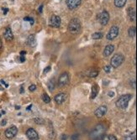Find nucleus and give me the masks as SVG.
Listing matches in <instances>:
<instances>
[{"instance_id": "obj_1", "label": "nucleus", "mask_w": 137, "mask_h": 140, "mask_svg": "<svg viewBox=\"0 0 137 140\" xmlns=\"http://www.w3.org/2000/svg\"><path fill=\"white\" fill-rule=\"evenodd\" d=\"M105 133V127L103 124H98L95 127V128L91 132L90 138L93 140H98L103 139Z\"/></svg>"}, {"instance_id": "obj_2", "label": "nucleus", "mask_w": 137, "mask_h": 140, "mask_svg": "<svg viewBox=\"0 0 137 140\" xmlns=\"http://www.w3.org/2000/svg\"><path fill=\"white\" fill-rule=\"evenodd\" d=\"M68 30H69L70 33L73 34V35L79 33L80 30H81V22L78 19L75 18L71 19L69 24H68Z\"/></svg>"}, {"instance_id": "obj_3", "label": "nucleus", "mask_w": 137, "mask_h": 140, "mask_svg": "<svg viewBox=\"0 0 137 140\" xmlns=\"http://www.w3.org/2000/svg\"><path fill=\"white\" fill-rule=\"evenodd\" d=\"M131 96H132L130 95V94L121 96L116 102V107L120 109H125L128 107V104L131 99Z\"/></svg>"}, {"instance_id": "obj_4", "label": "nucleus", "mask_w": 137, "mask_h": 140, "mask_svg": "<svg viewBox=\"0 0 137 140\" xmlns=\"http://www.w3.org/2000/svg\"><path fill=\"white\" fill-rule=\"evenodd\" d=\"M124 60H125V57H124L123 55L115 54V56L112 57L111 60H110L111 66H113L114 68H118L119 66H120V65H122Z\"/></svg>"}, {"instance_id": "obj_5", "label": "nucleus", "mask_w": 137, "mask_h": 140, "mask_svg": "<svg viewBox=\"0 0 137 140\" xmlns=\"http://www.w3.org/2000/svg\"><path fill=\"white\" fill-rule=\"evenodd\" d=\"M69 82V75L67 72H64L59 76L58 79V86L62 87V86H65L66 85L68 84Z\"/></svg>"}, {"instance_id": "obj_6", "label": "nucleus", "mask_w": 137, "mask_h": 140, "mask_svg": "<svg viewBox=\"0 0 137 140\" xmlns=\"http://www.w3.org/2000/svg\"><path fill=\"white\" fill-rule=\"evenodd\" d=\"M119 27H117V26H113V27H111L109 31H108L106 38H107L108 40H113V39H115V38L119 35Z\"/></svg>"}, {"instance_id": "obj_7", "label": "nucleus", "mask_w": 137, "mask_h": 140, "mask_svg": "<svg viewBox=\"0 0 137 140\" xmlns=\"http://www.w3.org/2000/svg\"><path fill=\"white\" fill-rule=\"evenodd\" d=\"M17 133H18V128L15 126H11L6 129L5 136H6V138H8V139H13V138L16 136Z\"/></svg>"}, {"instance_id": "obj_8", "label": "nucleus", "mask_w": 137, "mask_h": 140, "mask_svg": "<svg viewBox=\"0 0 137 140\" xmlns=\"http://www.w3.org/2000/svg\"><path fill=\"white\" fill-rule=\"evenodd\" d=\"M98 19H99V22L102 25H106L108 23V20H109V14H108L107 11H103L98 16Z\"/></svg>"}, {"instance_id": "obj_9", "label": "nucleus", "mask_w": 137, "mask_h": 140, "mask_svg": "<svg viewBox=\"0 0 137 140\" xmlns=\"http://www.w3.org/2000/svg\"><path fill=\"white\" fill-rule=\"evenodd\" d=\"M107 107L106 106H100L99 107H98V108L96 109V111H95V116L97 117V118H103V117L104 116V115L106 114V112H107Z\"/></svg>"}, {"instance_id": "obj_10", "label": "nucleus", "mask_w": 137, "mask_h": 140, "mask_svg": "<svg viewBox=\"0 0 137 140\" xmlns=\"http://www.w3.org/2000/svg\"><path fill=\"white\" fill-rule=\"evenodd\" d=\"M26 136L30 140H38L39 139V135H38L37 132L33 128H29L26 131Z\"/></svg>"}, {"instance_id": "obj_11", "label": "nucleus", "mask_w": 137, "mask_h": 140, "mask_svg": "<svg viewBox=\"0 0 137 140\" xmlns=\"http://www.w3.org/2000/svg\"><path fill=\"white\" fill-rule=\"evenodd\" d=\"M62 24V19L57 15H53L51 18V25L54 28H59Z\"/></svg>"}, {"instance_id": "obj_12", "label": "nucleus", "mask_w": 137, "mask_h": 140, "mask_svg": "<svg viewBox=\"0 0 137 140\" xmlns=\"http://www.w3.org/2000/svg\"><path fill=\"white\" fill-rule=\"evenodd\" d=\"M66 3L70 9H75L81 4V0H66Z\"/></svg>"}, {"instance_id": "obj_13", "label": "nucleus", "mask_w": 137, "mask_h": 140, "mask_svg": "<svg viewBox=\"0 0 137 140\" xmlns=\"http://www.w3.org/2000/svg\"><path fill=\"white\" fill-rule=\"evenodd\" d=\"M54 100L57 104H62L66 100V95L65 93H59L55 96Z\"/></svg>"}, {"instance_id": "obj_14", "label": "nucleus", "mask_w": 137, "mask_h": 140, "mask_svg": "<svg viewBox=\"0 0 137 140\" xmlns=\"http://www.w3.org/2000/svg\"><path fill=\"white\" fill-rule=\"evenodd\" d=\"M3 36H4L5 39H6L7 41H11L13 39H14V35H13L12 33V30L9 27L6 28V29H5L4 31V34H3Z\"/></svg>"}, {"instance_id": "obj_15", "label": "nucleus", "mask_w": 137, "mask_h": 140, "mask_svg": "<svg viewBox=\"0 0 137 140\" xmlns=\"http://www.w3.org/2000/svg\"><path fill=\"white\" fill-rule=\"evenodd\" d=\"M115 50V46L113 45H108L107 46L104 48V56L105 57H108L110 55L113 53V51Z\"/></svg>"}, {"instance_id": "obj_16", "label": "nucleus", "mask_w": 137, "mask_h": 140, "mask_svg": "<svg viewBox=\"0 0 137 140\" xmlns=\"http://www.w3.org/2000/svg\"><path fill=\"white\" fill-rule=\"evenodd\" d=\"M127 12H128V16H129V18H130V21H132V22L135 21V20H136V10H135V9H133V8H129Z\"/></svg>"}, {"instance_id": "obj_17", "label": "nucleus", "mask_w": 137, "mask_h": 140, "mask_svg": "<svg viewBox=\"0 0 137 140\" xmlns=\"http://www.w3.org/2000/svg\"><path fill=\"white\" fill-rule=\"evenodd\" d=\"M27 45L29 46H35L36 45V39L34 35H31L27 39Z\"/></svg>"}, {"instance_id": "obj_18", "label": "nucleus", "mask_w": 137, "mask_h": 140, "mask_svg": "<svg viewBox=\"0 0 137 140\" xmlns=\"http://www.w3.org/2000/svg\"><path fill=\"white\" fill-rule=\"evenodd\" d=\"M55 86H56L55 79H51V80L48 81V83H47V87H48L49 91H50V92H52V91H54Z\"/></svg>"}, {"instance_id": "obj_19", "label": "nucleus", "mask_w": 137, "mask_h": 140, "mask_svg": "<svg viewBox=\"0 0 137 140\" xmlns=\"http://www.w3.org/2000/svg\"><path fill=\"white\" fill-rule=\"evenodd\" d=\"M127 0H115V5L118 8H122L125 5Z\"/></svg>"}, {"instance_id": "obj_20", "label": "nucleus", "mask_w": 137, "mask_h": 140, "mask_svg": "<svg viewBox=\"0 0 137 140\" xmlns=\"http://www.w3.org/2000/svg\"><path fill=\"white\" fill-rule=\"evenodd\" d=\"M128 33H129V36L133 38L136 36V26H132L130 27L128 30Z\"/></svg>"}, {"instance_id": "obj_21", "label": "nucleus", "mask_w": 137, "mask_h": 140, "mask_svg": "<svg viewBox=\"0 0 137 140\" xmlns=\"http://www.w3.org/2000/svg\"><path fill=\"white\" fill-rule=\"evenodd\" d=\"M98 88L97 86H93L92 87V94H91V98L92 99H94L96 97V96L98 95Z\"/></svg>"}, {"instance_id": "obj_22", "label": "nucleus", "mask_w": 137, "mask_h": 140, "mask_svg": "<svg viewBox=\"0 0 137 140\" xmlns=\"http://www.w3.org/2000/svg\"><path fill=\"white\" fill-rule=\"evenodd\" d=\"M124 140H136V133H130L124 137Z\"/></svg>"}, {"instance_id": "obj_23", "label": "nucleus", "mask_w": 137, "mask_h": 140, "mask_svg": "<svg viewBox=\"0 0 137 140\" xmlns=\"http://www.w3.org/2000/svg\"><path fill=\"white\" fill-rule=\"evenodd\" d=\"M104 35L102 33H99V32H97V33H94L92 35V38L94 39H102Z\"/></svg>"}, {"instance_id": "obj_24", "label": "nucleus", "mask_w": 137, "mask_h": 140, "mask_svg": "<svg viewBox=\"0 0 137 140\" xmlns=\"http://www.w3.org/2000/svg\"><path fill=\"white\" fill-rule=\"evenodd\" d=\"M42 100H43L44 103H49L51 102L50 96L47 95L46 93H44L43 95H42Z\"/></svg>"}, {"instance_id": "obj_25", "label": "nucleus", "mask_w": 137, "mask_h": 140, "mask_svg": "<svg viewBox=\"0 0 137 140\" xmlns=\"http://www.w3.org/2000/svg\"><path fill=\"white\" fill-rule=\"evenodd\" d=\"M98 75V71H96V70H94V71H91V72L89 73V76L90 77H96L97 75Z\"/></svg>"}, {"instance_id": "obj_26", "label": "nucleus", "mask_w": 137, "mask_h": 140, "mask_svg": "<svg viewBox=\"0 0 137 140\" xmlns=\"http://www.w3.org/2000/svg\"><path fill=\"white\" fill-rule=\"evenodd\" d=\"M104 140H117V139L114 135H107L104 137Z\"/></svg>"}, {"instance_id": "obj_27", "label": "nucleus", "mask_w": 137, "mask_h": 140, "mask_svg": "<svg viewBox=\"0 0 137 140\" xmlns=\"http://www.w3.org/2000/svg\"><path fill=\"white\" fill-rule=\"evenodd\" d=\"M24 21H30V24L31 25H33L34 24V19L32 18H30V17H25V18H24Z\"/></svg>"}, {"instance_id": "obj_28", "label": "nucleus", "mask_w": 137, "mask_h": 140, "mask_svg": "<svg viewBox=\"0 0 137 140\" xmlns=\"http://www.w3.org/2000/svg\"><path fill=\"white\" fill-rule=\"evenodd\" d=\"M104 70L106 73H109L110 71H111V66H109V65H106V66L104 67Z\"/></svg>"}, {"instance_id": "obj_29", "label": "nucleus", "mask_w": 137, "mask_h": 140, "mask_svg": "<svg viewBox=\"0 0 137 140\" xmlns=\"http://www.w3.org/2000/svg\"><path fill=\"white\" fill-rule=\"evenodd\" d=\"M35 122H37V123H41V124L44 123V120H43V119H41V118L38 119V118H35Z\"/></svg>"}, {"instance_id": "obj_30", "label": "nucleus", "mask_w": 137, "mask_h": 140, "mask_svg": "<svg viewBox=\"0 0 137 140\" xmlns=\"http://www.w3.org/2000/svg\"><path fill=\"white\" fill-rule=\"evenodd\" d=\"M35 89H36V86H35V85H34V84H32L31 86H29V90L30 91V92H34Z\"/></svg>"}, {"instance_id": "obj_31", "label": "nucleus", "mask_w": 137, "mask_h": 140, "mask_svg": "<svg viewBox=\"0 0 137 140\" xmlns=\"http://www.w3.org/2000/svg\"><path fill=\"white\" fill-rule=\"evenodd\" d=\"M50 70H51V66H48V67H46L45 69V71H44V73H47V72H49L50 71Z\"/></svg>"}, {"instance_id": "obj_32", "label": "nucleus", "mask_w": 137, "mask_h": 140, "mask_svg": "<svg viewBox=\"0 0 137 140\" xmlns=\"http://www.w3.org/2000/svg\"><path fill=\"white\" fill-rule=\"evenodd\" d=\"M6 122H7V120H5V119H3V120L1 122V125H2V126H4L5 124H6Z\"/></svg>"}, {"instance_id": "obj_33", "label": "nucleus", "mask_w": 137, "mask_h": 140, "mask_svg": "<svg viewBox=\"0 0 137 140\" xmlns=\"http://www.w3.org/2000/svg\"><path fill=\"white\" fill-rule=\"evenodd\" d=\"M20 61H21V62H24V60H25V57H24V56H20Z\"/></svg>"}, {"instance_id": "obj_34", "label": "nucleus", "mask_w": 137, "mask_h": 140, "mask_svg": "<svg viewBox=\"0 0 137 140\" xmlns=\"http://www.w3.org/2000/svg\"><path fill=\"white\" fill-rule=\"evenodd\" d=\"M1 83H2V84H3V85H4V86H6V87H8V86H9V85H8L7 83L5 82V81H3V80H1Z\"/></svg>"}, {"instance_id": "obj_35", "label": "nucleus", "mask_w": 137, "mask_h": 140, "mask_svg": "<svg viewBox=\"0 0 137 140\" xmlns=\"http://www.w3.org/2000/svg\"><path fill=\"white\" fill-rule=\"evenodd\" d=\"M42 9H43V4H41L39 8V12L41 13V14L42 13Z\"/></svg>"}, {"instance_id": "obj_36", "label": "nucleus", "mask_w": 137, "mask_h": 140, "mask_svg": "<svg viewBox=\"0 0 137 140\" xmlns=\"http://www.w3.org/2000/svg\"><path fill=\"white\" fill-rule=\"evenodd\" d=\"M108 96H115V93H114L113 92H108Z\"/></svg>"}, {"instance_id": "obj_37", "label": "nucleus", "mask_w": 137, "mask_h": 140, "mask_svg": "<svg viewBox=\"0 0 137 140\" xmlns=\"http://www.w3.org/2000/svg\"><path fill=\"white\" fill-rule=\"evenodd\" d=\"M8 10H9V9H3V14H7V12H8Z\"/></svg>"}, {"instance_id": "obj_38", "label": "nucleus", "mask_w": 137, "mask_h": 140, "mask_svg": "<svg viewBox=\"0 0 137 140\" xmlns=\"http://www.w3.org/2000/svg\"><path fill=\"white\" fill-rule=\"evenodd\" d=\"M25 54H26L25 51H21V52H20V55H21V56H23V55H25Z\"/></svg>"}, {"instance_id": "obj_39", "label": "nucleus", "mask_w": 137, "mask_h": 140, "mask_svg": "<svg viewBox=\"0 0 137 140\" xmlns=\"http://www.w3.org/2000/svg\"><path fill=\"white\" fill-rule=\"evenodd\" d=\"M31 107H32V105H30V106H29V107H27V110H30V108H31Z\"/></svg>"}, {"instance_id": "obj_40", "label": "nucleus", "mask_w": 137, "mask_h": 140, "mask_svg": "<svg viewBox=\"0 0 137 140\" xmlns=\"http://www.w3.org/2000/svg\"><path fill=\"white\" fill-rule=\"evenodd\" d=\"M3 88L2 87V86H1V84H0V91H3Z\"/></svg>"}, {"instance_id": "obj_41", "label": "nucleus", "mask_w": 137, "mask_h": 140, "mask_svg": "<svg viewBox=\"0 0 137 140\" xmlns=\"http://www.w3.org/2000/svg\"><path fill=\"white\" fill-rule=\"evenodd\" d=\"M20 92H21V93H23V92H24V89H23V87H21V90H20Z\"/></svg>"}, {"instance_id": "obj_42", "label": "nucleus", "mask_w": 137, "mask_h": 140, "mask_svg": "<svg viewBox=\"0 0 137 140\" xmlns=\"http://www.w3.org/2000/svg\"><path fill=\"white\" fill-rule=\"evenodd\" d=\"M2 48V41H1V39H0V49Z\"/></svg>"}]
</instances>
